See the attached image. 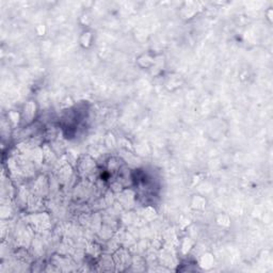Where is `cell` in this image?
<instances>
[{"instance_id":"6da1fadb","label":"cell","mask_w":273,"mask_h":273,"mask_svg":"<svg viewBox=\"0 0 273 273\" xmlns=\"http://www.w3.org/2000/svg\"><path fill=\"white\" fill-rule=\"evenodd\" d=\"M82 38H84V40H81V45L84 46V47H88V46L91 44V41H92L91 33L84 32L83 35H82Z\"/></svg>"}]
</instances>
